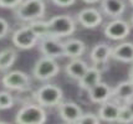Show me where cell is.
<instances>
[{
    "instance_id": "1",
    "label": "cell",
    "mask_w": 133,
    "mask_h": 124,
    "mask_svg": "<svg viewBox=\"0 0 133 124\" xmlns=\"http://www.w3.org/2000/svg\"><path fill=\"white\" fill-rule=\"evenodd\" d=\"M62 98H64L62 89L55 84H44L34 93L35 102L44 108L58 107L62 103Z\"/></svg>"
},
{
    "instance_id": "2",
    "label": "cell",
    "mask_w": 133,
    "mask_h": 124,
    "mask_svg": "<svg viewBox=\"0 0 133 124\" xmlns=\"http://www.w3.org/2000/svg\"><path fill=\"white\" fill-rule=\"evenodd\" d=\"M47 119L46 111L37 103H26L15 115L16 124H45Z\"/></svg>"
},
{
    "instance_id": "3",
    "label": "cell",
    "mask_w": 133,
    "mask_h": 124,
    "mask_svg": "<svg viewBox=\"0 0 133 124\" xmlns=\"http://www.w3.org/2000/svg\"><path fill=\"white\" fill-rule=\"evenodd\" d=\"M46 6L44 0H25L21 5L15 10V16L21 21L32 23L36 20H41L45 15Z\"/></svg>"
},
{
    "instance_id": "4",
    "label": "cell",
    "mask_w": 133,
    "mask_h": 124,
    "mask_svg": "<svg viewBox=\"0 0 133 124\" xmlns=\"http://www.w3.org/2000/svg\"><path fill=\"white\" fill-rule=\"evenodd\" d=\"M47 24H49V30H50V36L56 37V39L72 35L76 30L75 20L70 15L54 16L47 21Z\"/></svg>"
},
{
    "instance_id": "5",
    "label": "cell",
    "mask_w": 133,
    "mask_h": 124,
    "mask_svg": "<svg viewBox=\"0 0 133 124\" xmlns=\"http://www.w3.org/2000/svg\"><path fill=\"white\" fill-rule=\"evenodd\" d=\"M58 72H60V67L56 60L45 57V56L37 60L32 68V75L39 81H49L54 78Z\"/></svg>"
},
{
    "instance_id": "6",
    "label": "cell",
    "mask_w": 133,
    "mask_h": 124,
    "mask_svg": "<svg viewBox=\"0 0 133 124\" xmlns=\"http://www.w3.org/2000/svg\"><path fill=\"white\" fill-rule=\"evenodd\" d=\"M1 82L6 89L24 92V91H28L30 88L31 79L25 72L16 70V71H10L6 75H4Z\"/></svg>"
},
{
    "instance_id": "7",
    "label": "cell",
    "mask_w": 133,
    "mask_h": 124,
    "mask_svg": "<svg viewBox=\"0 0 133 124\" xmlns=\"http://www.w3.org/2000/svg\"><path fill=\"white\" fill-rule=\"evenodd\" d=\"M11 41L14 46L20 50H30L35 47V45L40 41V39L35 35V32L30 29L29 25H26L12 32Z\"/></svg>"
},
{
    "instance_id": "8",
    "label": "cell",
    "mask_w": 133,
    "mask_h": 124,
    "mask_svg": "<svg viewBox=\"0 0 133 124\" xmlns=\"http://www.w3.org/2000/svg\"><path fill=\"white\" fill-rule=\"evenodd\" d=\"M39 48L45 57L56 60L58 57L65 56L64 42H61L60 39H56V37H46V39L40 40Z\"/></svg>"
},
{
    "instance_id": "9",
    "label": "cell",
    "mask_w": 133,
    "mask_h": 124,
    "mask_svg": "<svg viewBox=\"0 0 133 124\" xmlns=\"http://www.w3.org/2000/svg\"><path fill=\"white\" fill-rule=\"evenodd\" d=\"M104 35L111 40H123L131 32V25L121 19H115L104 26Z\"/></svg>"
},
{
    "instance_id": "10",
    "label": "cell",
    "mask_w": 133,
    "mask_h": 124,
    "mask_svg": "<svg viewBox=\"0 0 133 124\" xmlns=\"http://www.w3.org/2000/svg\"><path fill=\"white\" fill-rule=\"evenodd\" d=\"M58 114L64 122L75 124L82 117L83 112H82L81 107L75 102H62L58 106Z\"/></svg>"
},
{
    "instance_id": "11",
    "label": "cell",
    "mask_w": 133,
    "mask_h": 124,
    "mask_svg": "<svg viewBox=\"0 0 133 124\" xmlns=\"http://www.w3.org/2000/svg\"><path fill=\"white\" fill-rule=\"evenodd\" d=\"M77 21L86 29H95L102 23V15L95 8H86L77 14Z\"/></svg>"
},
{
    "instance_id": "12",
    "label": "cell",
    "mask_w": 133,
    "mask_h": 124,
    "mask_svg": "<svg viewBox=\"0 0 133 124\" xmlns=\"http://www.w3.org/2000/svg\"><path fill=\"white\" fill-rule=\"evenodd\" d=\"M112 93H113V89L107 83L99 82L98 84H96L88 91V97L93 103L103 104L112 98Z\"/></svg>"
},
{
    "instance_id": "13",
    "label": "cell",
    "mask_w": 133,
    "mask_h": 124,
    "mask_svg": "<svg viewBox=\"0 0 133 124\" xmlns=\"http://www.w3.org/2000/svg\"><path fill=\"white\" fill-rule=\"evenodd\" d=\"M121 106L116 100H108L103 104H101L98 109V118L103 122L115 123L118 119V114L121 111Z\"/></svg>"
},
{
    "instance_id": "14",
    "label": "cell",
    "mask_w": 133,
    "mask_h": 124,
    "mask_svg": "<svg viewBox=\"0 0 133 124\" xmlns=\"http://www.w3.org/2000/svg\"><path fill=\"white\" fill-rule=\"evenodd\" d=\"M112 98L119 104H124L128 100L133 99V83L128 81H122L113 88Z\"/></svg>"
},
{
    "instance_id": "15",
    "label": "cell",
    "mask_w": 133,
    "mask_h": 124,
    "mask_svg": "<svg viewBox=\"0 0 133 124\" xmlns=\"http://www.w3.org/2000/svg\"><path fill=\"white\" fill-rule=\"evenodd\" d=\"M90 57L93 63L96 65V67L104 65V63H107L110 57H112V47L104 42H99L96 46H93Z\"/></svg>"
},
{
    "instance_id": "16",
    "label": "cell",
    "mask_w": 133,
    "mask_h": 124,
    "mask_svg": "<svg viewBox=\"0 0 133 124\" xmlns=\"http://www.w3.org/2000/svg\"><path fill=\"white\" fill-rule=\"evenodd\" d=\"M88 65L83 60L80 59H72L69 63L65 67V71H66V75L72 78V79H76V81H80L82 77L85 76V73L88 71Z\"/></svg>"
},
{
    "instance_id": "17",
    "label": "cell",
    "mask_w": 133,
    "mask_h": 124,
    "mask_svg": "<svg viewBox=\"0 0 133 124\" xmlns=\"http://www.w3.org/2000/svg\"><path fill=\"white\" fill-rule=\"evenodd\" d=\"M112 59L124 63H133V43L122 42L115 46L112 48Z\"/></svg>"
},
{
    "instance_id": "18",
    "label": "cell",
    "mask_w": 133,
    "mask_h": 124,
    "mask_svg": "<svg viewBox=\"0 0 133 124\" xmlns=\"http://www.w3.org/2000/svg\"><path fill=\"white\" fill-rule=\"evenodd\" d=\"M101 77H102V70L101 68L96 67V66L90 67L88 71L85 73V76L78 81V86L81 89H85L88 92L92 87H95L96 84H98L101 82Z\"/></svg>"
},
{
    "instance_id": "19",
    "label": "cell",
    "mask_w": 133,
    "mask_h": 124,
    "mask_svg": "<svg viewBox=\"0 0 133 124\" xmlns=\"http://www.w3.org/2000/svg\"><path fill=\"white\" fill-rule=\"evenodd\" d=\"M101 8L107 16L119 18L126 10V4L123 0H102Z\"/></svg>"
},
{
    "instance_id": "20",
    "label": "cell",
    "mask_w": 133,
    "mask_h": 124,
    "mask_svg": "<svg viewBox=\"0 0 133 124\" xmlns=\"http://www.w3.org/2000/svg\"><path fill=\"white\" fill-rule=\"evenodd\" d=\"M65 46V56L70 59H78L86 51V45L85 42L78 40V39H71L64 42Z\"/></svg>"
},
{
    "instance_id": "21",
    "label": "cell",
    "mask_w": 133,
    "mask_h": 124,
    "mask_svg": "<svg viewBox=\"0 0 133 124\" xmlns=\"http://www.w3.org/2000/svg\"><path fill=\"white\" fill-rule=\"evenodd\" d=\"M17 59V52L15 48L6 47L0 51V71H6L11 67Z\"/></svg>"
},
{
    "instance_id": "22",
    "label": "cell",
    "mask_w": 133,
    "mask_h": 124,
    "mask_svg": "<svg viewBox=\"0 0 133 124\" xmlns=\"http://www.w3.org/2000/svg\"><path fill=\"white\" fill-rule=\"evenodd\" d=\"M30 29L35 32V35L37 36L40 40L46 39V37H51L50 36V30H49V24L47 21H42V20H36L32 23H29Z\"/></svg>"
},
{
    "instance_id": "23",
    "label": "cell",
    "mask_w": 133,
    "mask_h": 124,
    "mask_svg": "<svg viewBox=\"0 0 133 124\" xmlns=\"http://www.w3.org/2000/svg\"><path fill=\"white\" fill-rule=\"evenodd\" d=\"M15 99L10 92L8 91H0V111H5V109H10L14 107Z\"/></svg>"
},
{
    "instance_id": "24",
    "label": "cell",
    "mask_w": 133,
    "mask_h": 124,
    "mask_svg": "<svg viewBox=\"0 0 133 124\" xmlns=\"http://www.w3.org/2000/svg\"><path fill=\"white\" fill-rule=\"evenodd\" d=\"M117 123H119V124H131V123H133V113L131 112L124 104H122L121 106V111H119V114H118Z\"/></svg>"
},
{
    "instance_id": "25",
    "label": "cell",
    "mask_w": 133,
    "mask_h": 124,
    "mask_svg": "<svg viewBox=\"0 0 133 124\" xmlns=\"http://www.w3.org/2000/svg\"><path fill=\"white\" fill-rule=\"evenodd\" d=\"M75 124H101V119L93 113H86L82 114V117Z\"/></svg>"
},
{
    "instance_id": "26",
    "label": "cell",
    "mask_w": 133,
    "mask_h": 124,
    "mask_svg": "<svg viewBox=\"0 0 133 124\" xmlns=\"http://www.w3.org/2000/svg\"><path fill=\"white\" fill-rule=\"evenodd\" d=\"M24 0H0V8L3 9H15L21 5Z\"/></svg>"
},
{
    "instance_id": "27",
    "label": "cell",
    "mask_w": 133,
    "mask_h": 124,
    "mask_svg": "<svg viewBox=\"0 0 133 124\" xmlns=\"http://www.w3.org/2000/svg\"><path fill=\"white\" fill-rule=\"evenodd\" d=\"M10 31V25L4 18H0V40L4 39Z\"/></svg>"
},
{
    "instance_id": "28",
    "label": "cell",
    "mask_w": 133,
    "mask_h": 124,
    "mask_svg": "<svg viewBox=\"0 0 133 124\" xmlns=\"http://www.w3.org/2000/svg\"><path fill=\"white\" fill-rule=\"evenodd\" d=\"M51 1L60 8H69V6L75 4L76 0H51Z\"/></svg>"
},
{
    "instance_id": "29",
    "label": "cell",
    "mask_w": 133,
    "mask_h": 124,
    "mask_svg": "<svg viewBox=\"0 0 133 124\" xmlns=\"http://www.w3.org/2000/svg\"><path fill=\"white\" fill-rule=\"evenodd\" d=\"M124 106L127 107L128 109L131 111V112L133 113V99H131V100H128L127 103H124Z\"/></svg>"
},
{
    "instance_id": "30",
    "label": "cell",
    "mask_w": 133,
    "mask_h": 124,
    "mask_svg": "<svg viewBox=\"0 0 133 124\" xmlns=\"http://www.w3.org/2000/svg\"><path fill=\"white\" fill-rule=\"evenodd\" d=\"M129 81L133 83V66L131 67V70H129Z\"/></svg>"
},
{
    "instance_id": "31",
    "label": "cell",
    "mask_w": 133,
    "mask_h": 124,
    "mask_svg": "<svg viewBox=\"0 0 133 124\" xmlns=\"http://www.w3.org/2000/svg\"><path fill=\"white\" fill-rule=\"evenodd\" d=\"M87 4H95V3H98V1H102V0H83Z\"/></svg>"
},
{
    "instance_id": "32",
    "label": "cell",
    "mask_w": 133,
    "mask_h": 124,
    "mask_svg": "<svg viewBox=\"0 0 133 124\" xmlns=\"http://www.w3.org/2000/svg\"><path fill=\"white\" fill-rule=\"evenodd\" d=\"M131 24L133 25V14H132V16H131Z\"/></svg>"
},
{
    "instance_id": "33",
    "label": "cell",
    "mask_w": 133,
    "mask_h": 124,
    "mask_svg": "<svg viewBox=\"0 0 133 124\" xmlns=\"http://www.w3.org/2000/svg\"><path fill=\"white\" fill-rule=\"evenodd\" d=\"M0 124H9V123H6V122H1V120H0Z\"/></svg>"
},
{
    "instance_id": "34",
    "label": "cell",
    "mask_w": 133,
    "mask_h": 124,
    "mask_svg": "<svg viewBox=\"0 0 133 124\" xmlns=\"http://www.w3.org/2000/svg\"><path fill=\"white\" fill-rule=\"evenodd\" d=\"M129 3H131V5L133 6V0H129Z\"/></svg>"
},
{
    "instance_id": "35",
    "label": "cell",
    "mask_w": 133,
    "mask_h": 124,
    "mask_svg": "<svg viewBox=\"0 0 133 124\" xmlns=\"http://www.w3.org/2000/svg\"><path fill=\"white\" fill-rule=\"evenodd\" d=\"M66 124H71V123H66Z\"/></svg>"
}]
</instances>
